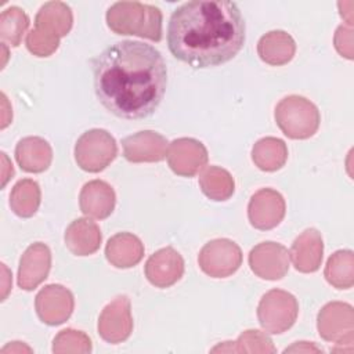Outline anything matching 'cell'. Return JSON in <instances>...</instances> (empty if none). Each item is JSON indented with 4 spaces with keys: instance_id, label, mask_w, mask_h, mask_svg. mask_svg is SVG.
I'll return each instance as SVG.
<instances>
[{
    "instance_id": "1",
    "label": "cell",
    "mask_w": 354,
    "mask_h": 354,
    "mask_svg": "<svg viewBox=\"0 0 354 354\" xmlns=\"http://www.w3.org/2000/svg\"><path fill=\"white\" fill-rule=\"evenodd\" d=\"M91 68L98 101L118 118H148L163 100L166 62L151 44L118 41L98 54Z\"/></svg>"
},
{
    "instance_id": "15",
    "label": "cell",
    "mask_w": 354,
    "mask_h": 354,
    "mask_svg": "<svg viewBox=\"0 0 354 354\" xmlns=\"http://www.w3.org/2000/svg\"><path fill=\"white\" fill-rule=\"evenodd\" d=\"M145 277L156 288L174 285L184 274V260L173 248L167 246L155 252L145 263Z\"/></svg>"
},
{
    "instance_id": "19",
    "label": "cell",
    "mask_w": 354,
    "mask_h": 354,
    "mask_svg": "<svg viewBox=\"0 0 354 354\" xmlns=\"http://www.w3.org/2000/svg\"><path fill=\"white\" fill-rule=\"evenodd\" d=\"M65 245L76 256H88L100 249L102 235L100 227L90 218L73 220L65 231Z\"/></svg>"
},
{
    "instance_id": "10",
    "label": "cell",
    "mask_w": 354,
    "mask_h": 354,
    "mask_svg": "<svg viewBox=\"0 0 354 354\" xmlns=\"http://www.w3.org/2000/svg\"><path fill=\"white\" fill-rule=\"evenodd\" d=\"M250 270L261 279L277 281L286 275L289 270V252L277 242H261L249 253Z\"/></svg>"
},
{
    "instance_id": "28",
    "label": "cell",
    "mask_w": 354,
    "mask_h": 354,
    "mask_svg": "<svg viewBox=\"0 0 354 354\" xmlns=\"http://www.w3.org/2000/svg\"><path fill=\"white\" fill-rule=\"evenodd\" d=\"M29 26V18L19 7H8L0 15V37L3 44L19 46L24 33Z\"/></svg>"
},
{
    "instance_id": "26",
    "label": "cell",
    "mask_w": 354,
    "mask_h": 354,
    "mask_svg": "<svg viewBox=\"0 0 354 354\" xmlns=\"http://www.w3.org/2000/svg\"><path fill=\"white\" fill-rule=\"evenodd\" d=\"M40 198V187L36 181L30 178L19 180L10 194L11 210L19 217H32L39 209Z\"/></svg>"
},
{
    "instance_id": "16",
    "label": "cell",
    "mask_w": 354,
    "mask_h": 354,
    "mask_svg": "<svg viewBox=\"0 0 354 354\" xmlns=\"http://www.w3.org/2000/svg\"><path fill=\"white\" fill-rule=\"evenodd\" d=\"M51 252L41 242L32 243L21 256L18 267V285L24 290L37 288L48 275Z\"/></svg>"
},
{
    "instance_id": "34",
    "label": "cell",
    "mask_w": 354,
    "mask_h": 354,
    "mask_svg": "<svg viewBox=\"0 0 354 354\" xmlns=\"http://www.w3.org/2000/svg\"><path fill=\"white\" fill-rule=\"evenodd\" d=\"M7 351H11V353H22V351L32 353V348L25 346V344H22L21 342H12L11 344H8L4 348H1V353H7Z\"/></svg>"
},
{
    "instance_id": "18",
    "label": "cell",
    "mask_w": 354,
    "mask_h": 354,
    "mask_svg": "<svg viewBox=\"0 0 354 354\" xmlns=\"http://www.w3.org/2000/svg\"><path fill=\"white\" fill-rule=\"evenodd\" d=\"M116 196L113 188L102 180L86 183L79 195L80 210L93 218H106L115 207Z\"/></svg>"
},
{
    "instance_id": "12",
    "label": "cell",
    "mask_w": 354,
    "mask_h": 354,
    "mask_svg": "<svg viewBox=\"0 0 354 354\" xmlns=\"http://www.w3.org/2000/svg\"><path fill=\"white\" fill-rule=\"evenodd\" d=\"M283 216L285 199L275 189L261 188L249 201L248 218L257 230L267 231L277 227Z\"/></svg>"
},
{
    "instance_id": "32",
    "label": "cell",
    "mask_w": 354,
    "mask_h": 354,
    "mask_svg": "<svg viewBox=\"0 0 354 354\" xmlns=\"http://www.w3.org/2000/svg\"><path fill=\"white\" fill-rule=\"evenodd\" d=\"M335 47L337 53L342 57H346L348 59L353 58L354 55V37H353V29L347 26H339L335 33Z\"/></svg>"
},
{
    "instance_id": "5",
    "label": "cell",
    "mask_w": 354,
    "mask_h": 354,
    "mask_svg": "<svg viewBox=\"0 0 354 354\" xmlns=\"http://www.w3.org/2000/svg\"><path fill=\"white\" fill-rule=\"evenodd\" d=\"M118 153L115 138L102 129H91L83 133L75 144V160L77 166L90 173L104 170Z\"/></svg>"
},
{
    "instance_id": "21",
    "label": "cell",
    "mask_w": 354,
    "mask_h": 354,
    "mask_svg": "<svg viewBox=\"0 0 354 354\" xmlns=\"http://www.w3.org/2000/svg\"><path fill=\"white\" fill-rule=\"evenodd\" d=\"M73 24L71 7L62 1H48L40 7L35 18V29L58 37L68 35Z\"/></svg>"
},
{
    "instance_id": "30",
    "label": "cell",
    "mask_w": 354,
    "mask_h": 354,
    "mask_svg": "<svg viewBox=\"0 0 354 354\" xmlns=\"http://www.w3.org/2000/svg\"><path fill=\"white\" fill-rule=\"evenodd\" d=\"M232 353H275L272 340L257 329H249L239 335L236 342H231Z\"/></svg>"
},
{
    "instance_id": "20",
    "label": "cell",
    "mask_w": 354,
    "mask_h": 354,
    "mask_svg": "<svg viewBox=\"0 0 354 354\" xmlns=\"http://www.w3.org/2000/svg\"><path fill=\"white\" fill-rule=\"evenodd\" d=\"M15 160L24 171L41 173L51 165V145L41 137H25L15 147Z\"/></svg>"
},
{
    "instance_id": "25",
    "label": "cell",
    "mask_w": 354,
    "mask_h": 354,
    "mask_svg": "<svg viewBox=\"0 0 354 354\" xmlns=\"http://www.w3.org/2000/svg\"><path fill=\"white\" fill-rule=\"evenodd\" d=\"M199 185L202 192L212 201H227L235 191L232 176L221 167L209 166L199 176Z\"/></svg>"
},
{
    "instance_id": "24",
    "label": "cell",
    "mask_w": 354,
    "mask_h": 354,
    "mask_svg": "<svg viewBox=\"0 0 354 354\" xmlns=\"http://www.w3.org/2000/svg\"><path fill=\"white\" fill-rule=\"evenodd\" d=\"M286 159L288 148L281 138L264 137L253 145L252 160L263 171H275L281 169Z\"/></svg>"
},
{
    "instance_id": "7",
    "label": "cell",
    "mask_w": 354,
    "mask_h": 354,
    "mask_svg": "<svg viewBox=\"0 0 354 354\" xmlns=\"http://www.w3.org/2000/svg\"><path fill=\"white\" fill-rule=\"evenodd\" d=\"M319 336L336 344L351 346L354 343V310L348 303L330 301L325 304L317 318Z\"/></svg>"
},
{
    "instance_id": "13",
    "label": "cell",
    "mask_w": 354,
    "mask_h": 354,
    "mask_svg": "<svg viewBox=\"0 0 354 354\" xmlns=\"http://www.w3.org/2000/svg\"><path fill=\"white\" fill-rule=\"evenodd\" d=\"M167 163L176 174L192 177L206 166L207 151L195 138H177L169 145Z\"/></svg>"
},
{
    "instance_id": "31",
    "label": "cell",
    "mask_w": 354,
    "mask_h": 354,
    "mask_svg": "<svg viewBox=\"0 0 354 354\" xmlns=\"http://www.w3.org/2000/svg\"><path fill=\"white\" fill-rule=\"evenodd\" d=\"M59 46V39L32 29L26 36V48L36 57H50Z\"/></svg>"
},
{
    "instance_id": "17",
    "label": "cell",
    "mask_w": 354,
    "mask_h": 354,
    "mask_svg": "<svg viewBox=\"0 0 354 354\" xmlns=\"http://www.w3.org/2000/svg\"><path fill=\"white\" fill-rule=\"evenodd\" d=\"M324 254V242L321 234L308 228L303 231L292 243L289 259L300 272H314L319 268Z\"/></svg>"
},
{
    "instance_id": "22",
    "label": "cell",
    "mask_w": 354,
    "mask_h": 354,
    "mask_svg": "<svg viewBox=\"0 0 354 354\" xmlns=\"http://www.w3.org/2000/svg\"><path fill=\"white\" fill-rule=\"evenodd\" d=\"M106 260L116 268H130L144 256L142 242L130 232H119L109 238L105 246Z\"/></svg>"
},
{
    "instance_id": "9",
    "label": "cell",
    "mask_w": 354,
    "mask_h": 354,
    "mask_svg": "<svg viewBox=\"0 0 354 354\" xmlns=\"http://www.w3.org/2000/svg\"><path fill=\"white\" fill-rule=\"evenodd\" d=\"M133 330V317L130 299L118 296L108 303L98 318L100 336L112 344L124 342Z\"/></svg>"
},
{
    "instance_id": "14",
    "label": "cell",
    "mask_w": 354,
    "mask_h": 354,
    "mask_svg": "<svg viewBox=\"0 0 354 354\" xmlns=\"http://www.w3.org/2000/svg\"><path fill=\"white\" fill-rule=\"evenodd\" d=\"M123 156L133 163L160 162L167 156V140L152 130L138 131L122 140Z\"/></svg>"
},
{
    "instance_id": "4",
    "label": "cell",
    "mask_w": 354,
    "mask_h": 354,
    "mask_svg": "<svg viewBox=\"0 0 354 354\" xmlns=\"http://www.w3.org/2000/svg\"><path fill=\"white\" fill-rule=\"evenodd\" d=\"M275 122L281 131L293 140H306L319 127L318 108L301 95H288L275 106Z\"/></svg>"
},
{
    "instance_id": "29",
    "label": "cell",
    "mask_w": 354,
    "mask_h": 354,
    "mask_svg": "<svg viewBox=\"0 0 354 354\" xmlns=\"http://www.w3.org/2000/svg\"><path fill=\"white\" fill-rule=\"evenodd\" d=\"M91 340L90 337L82 332L75 329H64L61 330L53 342V353L55 354H68V353H90L91 351Z\"/></svg>"
},
{
    "instance_id": "35",
    "label": "cell",
    "mask_w": 354,
    "mask_h": 354,
    "mask_svg": "<svg viewBox=\"0 0 354 354\" xmlns=\"http://www.w3.org/2000/svg\"><path fill=\"white\" fill-rule=\"evenodd\" d=\"M1 158H3L4 162H6V165H4V167H3V187H4L6 183L8 181V178L14 174V169H12V165L8 163V159H7V156H6L4 152H1Z\"/></svg>"
},
{
    "instance_id": "27",
    "label": "cell",
    "mask_w": 354,
    "mask_h": 354,
    "mask_svg": "<svg viewBox=\"0 0 354 354\" xmlns=\"http://www.w3.org/2000/svg\"><path fill=\"white\" fill-rule=\"evenodd\" d=\"M324 275L336 289H348L354 285V254L351 250L335 252L325 266Z\"/></svg>"
},
{
    "instance_id": "2",
    "label": "cell",
    "mask_w": 354,
    "mask_h": 354,
    "mask_svg": "<svg viewBox=\"0 0 354 354\" xmlns=\"http://www.w3.org/2000/svg\"><path fill=\"white\" fill-rule=\"evenodd\" d=\"M245 43V19L232 1L192 0L176 8L167 25V47L194 68L232 59Z\"/></svg>"
},
{
    "instance_id": "23",
    "label": "cell",
    "mask_w": 354,
    "mask_h": 354,
    "mask_svg": "<svg viewBox=\"0 0 354 354\" xmlns=\"http://www.w3.org/2000/svg\"><path fill=\"white\" fill-rule=\"evenodd\" d=\"M296 53L293 37L283 30H271L263 35L257 43L259 57L268 65L281 66L288 64Z\"/></svg>"
},
{
    "instance_id": "33",
    "label": "cell",
    "mask_w": 354,
    "mask_h": 354,
    "mask_svg": "<svg viewBox=\"0 0 354 354\" xmlns=\"http://www.w3.org/2000/svg\"><path fill=\"white\" fill-rule=\"evenodd\" d=\"M292 351H299V353H301V351H306V353H308V351L322 353V350H321L319 347H317V346H314V344H310V343H307V342H297V343H295L292 347L285 348V353H292Z\"/></svg>"
},
{
    "instance_id": "8",
    "label": "cell",
    "mask_w": 354,
    "mask_h": 354,
    "mask_svg": "<svg viewBox=\"0 0 354 354\" xmlns=\"http://www.w3.org/2000/svg\"><path fill=\"white\" fill-rule=\"evenodd\" d=\"M198 263L201 270L212 278L232 275L242 264L241 248L227 238L207 242L199 252Z\"/></svg>"
},
{
    "instance_id": "11",
    "label": "cell",
    "mask_w": 354,
    "mask_h": 354,
    "mask_svg": "<svg viewBox=\"0 0 354 354\" xmlns=\"http://www.w3.org/2000/svg\"><path fill=\"white\" fill-rule=\"evenodd\" d=\"M73 295L62 285L51 283L39 290L35 297V308L41 322L47 325L64 324L72 314Z\"/></svg>"
},
{
    "instance_id": "3",
    "label": "cell",
    "mask_w": 354,
    "mask_h": 354,
    "mask_svg": "<svg viewBox=\"0 0 354 354\" xmlns=\"http://www.w3.org/2000/svg\"><path fill=\"white\" fill-rule=\"evenodd\" d=\"M106 25L116 35H136L152 41L162 39V12L151 4L118 1L106 11Z\"/></svg>"
},
{
    "instance_id": "6",
    "label": "cell",
    "mask_w": 354,
    "mask_h": 354,
    "mask_svg": "<svg viewBox=\"0 0 354 354\" xmlns=\"http://www.w3.org/2000/svg\"><path fill=\"white\" fill-rule=\"evenodd\" d=\"M299 303L296 297L282 289H271L257 306V318L261 328L271 333L279 335L288 330L296 321Z\"/></svg>"
}]
</instances>
